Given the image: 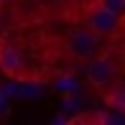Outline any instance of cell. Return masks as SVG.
Returning <instances> with one entry per match:
<instances>
[{
	"label": "cell",
	"instance_id": "277c9868",
	"mask_svg": "<svg viewBox=\"0 0 125 125\" xmlns=\"http://www.w3.org/2000/svg\"><path fill=\"white\" fill-rule=\"evenodd\" d=\"M23 69V56L13 43H0V72L8 77H18Z\"/></svg>",
	"mask_w": 125,
	"mask_h": 125
},
{
	"label": "cell",
	"instance_id": "52a82bcc",
	"mask_svg": "<svg viewBox=\"0 0 125 125\" xmlns=\"http://www.w3.org/2000/svg\"><path fill=\"white\" fill-rule=\"evenodd\" d=\"M3 3H5V0H0V5H3Z\"/></svg>",
	"mask_w": 125,
	"mask_h": 125
},
{
	"label": "cell",
	"instance_id": "7a4b0ae2",
	"mask_svg": "<svg viewBox=\"0 0 125 125\" xmlns=\"http://www.w3.org/2000/svg\"><path fill=\"white\" fill-rule=\"evenodd\" d=\"M100 41L102 38L97 36V33H92L87 26L84 28H72V31L66 33V38H64L69 54H74L77 59H84V61L92 59V56L100 51Z\"/></svg>",
	"mask_w": 125,
	"mask_h": 125
},
{
	"label": "cell",
	"instance_id": "ba28073f",
	"mask_svg": "<svg viewBox=\"0 0 125 125\" xmlns=\"http://www.w3.org/2000/svg\"><path fill=\"white\" fill-rule=\"evenodd\" d=\"M87 3H92V0H87Z\"/></svg>",
	"mask_w": 125,
	"mask_h": 125
},
{
	"label": "cell",
	"instance_id": "5b68a950",
	"mask_svg": "<svg viewBox=\"0 0 125 125\" xmlns=\"http://www.w3.org/2000/svg\"><path fill=\"white\" fill-rule=\"evenodd\" d=\"M102 92V100H105V105L110 107L112 112H125V84L117 82V84H107V87L100 89Z\"/></svg>",
	"mask_w": 125,
	"mask_h": 125
},
{
	"label": "cell",
	"instance_id": "3957f363",
	"mask_svg": "<svg viewBox=\"0 0 125 125\" xmlns=\"http://www.w3.org/2000/svg\"><path fill=\"white\" fill-rule=\"evenodd\" d=\"M87 79H89V84L92 87H107V84L115 79V61H112V56H107V54H94L92 59H89V64H87Z\"/></svg>",
	"mask_w": 125,
	"mask_h": 125
},
{
	"label": "cell",
	"instance_id": "8992f818",
	"mask_svg": "<svg viewBox=\"0 0 125 125\" xmlns=\"http://www.w3.org/2000/svg\"><path fill=\"white\" fill-rule=\"evenodd\" d=\"M92 3H97L107 10H115V13H123L125 10V0H92Z\"/></svg>",
	"mask_w": 125,
	"mask_h": 125
},
{
	"label": "cell",
	"instance_id": "6da1fadb",
	"mask_svg": "<svg viewBox=\"0 0 125 125\" xmlns=\"http://www.w3.org/2000/svg\"><path fill=\"white\" fill-rule=\"evenodd\" d=\"M84 26L92 33H97L100 38H107V36H112V33H117V28H120V13L107 10V8H102L97 3H92L87 8V13H84Z\"/></svg>",
	"mask_w": 125,
	"mask_h": 125
}]
</instances>
